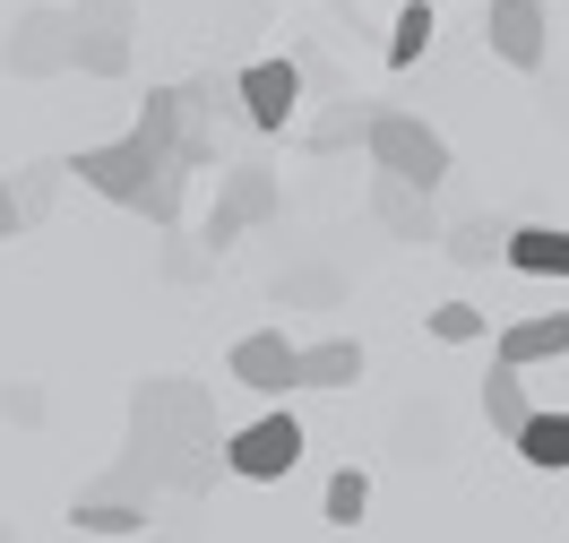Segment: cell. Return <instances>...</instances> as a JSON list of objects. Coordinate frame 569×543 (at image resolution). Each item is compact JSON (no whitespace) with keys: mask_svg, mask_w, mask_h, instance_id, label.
Returning a JSON list of instances; mask_svg holds the SVG:
<instances>
[{"mask_svg":"<svg viewBox=\"0 0 569 543\" xmlns=\"http://www.w3.org/2000/svg\"><path fill=\"white\" fill-rule=\"evenodd\" d=\"M277 217H284V181L268 173L259 155H242V164H224V181H216V208H208V224H199V242L224 259L242 233H259V224H277Z\"/></svg>","mask_w":569,"mask_h":543,"instance_id":"cell-3","label":"cell"},{"mask_svg":"<svg viewBox=\"0 0 569 543\" xmlns=\"http://www.w3.org/2000/svg\"><path fill=\"white\" fill-rule=\"evenodd\" d=\"M500 242H509V217H458V224H440V251L458 259V268H492Z\"/></svg>","mask_w":569,"mask_h":543,"instance_id":"cell-17","label":"cell"},{"mask_svg":"<svg viewBox=\"0 0 569 543\" xmlns=\"http://www.w3.org/2000/svg\"><path fill=\"white\" fill-rule=\"evenodd\" d=\"M355 380H362V345H355V336H320V345H302L293 389H355Z\"/></svg>","mask_w":569,"mask_h":543,"instance_id":"cell-13","label":"cell"},{"mask_svg":"<svg viewBox=\"0 0 569 543\" xmlns=\"http://www.w3.org/2000/svg\"><path fill=\"white\" fill-rule=\"evenodd\" d=\"M500 259L518 276H569V224H509Z\"/></svg>","mask_w":569,"mask_h":543,"instance_id":"cell-12","label":"cell"},{"mask_svg":"<svg viewBox=\"0 0 569 543\" xmlns=\"http://www.w3.org/2000/svg\"><path fill=\"white\" fill-rule=\"evenodd\" d=\"M224 371L242 380L250 398H284V389H293V371H302V345H293L284 328H250V336H233Z\"/></svg>","mask_w":569,"mask_h":543,"instance_id":"cell-8","label":"cell"},{"mask_svg":"<svg viewBox=\"0 0 569 543\" xmlns=\"http://www.w3.org/2000/svg\"><path fill=\"white\" fill-rule=\"evenodd\" d=\"M362 509H371V474L337 466V474H328V492H320V517H328V526H362Z\"/></svg>","mask_w":569,"mask_h":543,"instance_id":"cell-22","label":"cell"},{"mask_svg":"<svg viewBox=\"0 0 569 543\" xmlns=\"http://www.w3.org/2000/svg\"><path fill=\"white\" fill-rule=\"evenodd\" d=\"M0 543H9V526H0Z\"/></svg>","mask_w":569,"mask_h":543,"instance_id":"cell-27","label":"cell"},{"mask_svg":"<svg viewBox=\"0 0 569 543\" xmlns=\"http://www.w3.org/2000/svg\"><path fill=\"white\" fill-rule=\"evenodd\" d=\"M147 509H156V501H121V492H87V501H70V526H78V535H147Z\"/></svg>","mask_w":569,"mask_h":543,"instance_id":"cell-14","label":"cell"},{"mask_svg":"<svg viewBox=\"0 0 569 543\" xmlns=\"http://www.w3.org/2000/svg\"><path fill=\"white\" fill-rule=\"evenodd\" d=\"M61 181H70V164H61V155H43V164H18V181H9V199H18V224H43V217H52Z\"/></svg>","mask_w":569,"mask_h":543,"instance_id":"cell-19","label":"cell"},{"mask_svg":"<svg viewBox=\"0 0 569 543\" xmlns=\"http://www.w3.org/2000/svg\"><path fill=\"white\" fill-rule=\"evenodd\" d=\"M0 70L9 78H61L70 70V9H52V0L18 9V18H9V43H0Z\"/></svg>","mask_w":569,"mask_h":543,"instance_id":"cell-7","label":"cell"},{"mask_svg":"<svg viewBox=\"0 0 569 543\" xmlns=\"http://www.w3.org/2000/svg\"><path fill=\"white\" fill-rule=\"evenodd\" d=\"M509 449H518L527 466H543V474H569V414H527Z\"/></svg>","mask_w":569,"mask_h":543,"instance_id":"cell-18","label":"cell"},{"mask_svg":"<svg viewBox=\"0 0 569 543\" xmlns=\"http://www.w3.org/2000/svg\"><path fill=\"white\" fill-rule=\"evenodd\" d=\"M27 224H18V199H9V181H0V242H18Z\"/></svg>","mask_w":569,"mask_h":543,"instance_id":"cell-26","label":"cell"},{"mask_svg":"<svg viewBox=\"0 0 569 543\" xmlns=\"http://www.w3.org/2000/svg\"><path fill=\"white\" fill-rule=\"evenodd\" d=\"M130 36H139L130 0H78V9H70V70L130 78Z\"/></svg>","mask_w":569,"mask_h":543,"instance_id":"cell-4","label":"cell"},{"mask_svg":"<svg viewBox=\"0 0 569 543\" xmlns=\"http://www.w3.org/2000/svg\"><path fill=\"white\" fill-rule=\"evenodd\" d=\"M483 43H492L509 70H543V43H552L543 0H483Z\"/></svg>","mask_w":569,"mask_h":543,"instance_id":"cell-9","label":"cell"},{"mask_svg":"<svg viewBox=\"0 0 569 543\" xmlns=\"http://www.w3.org/2000/svg\"><path fill=\"white\" fill-rule=\"evenodd\" d=\"M0 414H9V423H43V389L36 380H9V389H0Z\"/></svg>","mask_w":569,"mask_h":543,"instance_id":"cell-25","label":"cell"},{"mask_svg":"<svg viewBox=\"0 0 569 543\" xmlns=\"http://www.w3.org/2000/svg\"><path fill=\"white\" fill-rule=\"evenodd\" d=\"M362 147H371V164H380V173L415 181V190H440V181L458 173L449 139L431 130L423 112H397V104H371V121H362Z\"/></svg>","mask_w":569,"mask_h":543,"instance_id":"cell-2","label":"cell"},{"mask_svg":"<svg viewBox=\"0 0 569 543\" xmlns=\"http://www.w3.org/2000/svg\"><path fill=\"white\" fill-rule=\"evenodd\" d=\"M371 224L389 233V242H440V208H431V190L397 173H371Z\"/></svg>","mask_w":569,"mask_h":543,"instance_id":"cell-10","label":"cell"},{"mask_svg":"<svg viewBox=\"0 0 569 543\" xmlns=\"http://www.w3.org/2000/svg\"><path fill=\"white\" fill-rule=\"evenodd\" d=\"M208 268H216V251H208V242H173V251H164V276H173V285H199Z\"/></svg>","mask_w":569,"mask_h":543,"instance_id":"cell-24","label":"cell"},{"mask_svg":"<svg viewBox=\"0 0 569 543\" xmlns=\"http://www.w3.org/2000/svg\"><path fill=\"white\" fill-rule=\"evenodd\" d=\"M431 27H440V18H431V0H406V9H397V27H389V70H415V61H423V52H431Z\"/></svg>","mask_w":569,"mask_h":543,"instance_id":"cell-21","label":"cell"},{"mask_svg":"<svg viewBox=\"0 0 569 543\" xmlns=\"http://www.w3.org/2000/svg\"><path fill=\"white\" fill-rule=\"evenodd\" d=\"M277 302L284 311H337V302H346V276H337V268H293V276H277Z\"/></svg>","mask_w":569,"mask_h":543,"instance_id":"cell-20","label":"cell"},{"mask_svg":"<svg viewBox=\"0 0 569 543\" xmlns=\"http://www.w3.org/2000/svg\"><path fill=\"white\" fill-rule=\"evenodd\" d=\"M233 95H242V121L259 139H284V130L302 121V61H293V52H268V61L233 70Z\"/></svg>","mask_w":569,"mask_h":543,"instance_id":"cell-5","label":"cell"},{"mask_svg":"<svg viewBox=\"0 0 569 543\" xmlns=\"http://www.w3.org/2000/svg\"><path fill=\"white\" fill-rule=\"evenodd\" d=\"M70 173L112 199V208H139L147 224H181V199H190V164H181V87H156L139 104V121L104 147H78Z\"/></svg>","mask_w":569,"mask_h":543,"instance_id":"cell-1","label":"cell"},{"mask_svg":"<svg viewBox=\"0 0 569 543\" xmlns=\"http://www.w3.org/2000/svg\"><path fill=\"white\" fill-rule=\"evenodd\" d=\"M483 311H475V302H440V311H431V336H440V345H475V336H483Z\"/></svg>","mask_w":569,"mask_h":543,"instance_id":"cell-23","label":"cell"},{"mask_svg":"<svg viewBox=\"0 0 569 543\" xmlns=\"http://www.w3.org/2000/svg\"><path fill=\"white\" fill-rule=\"evenodd\" d=\"M561 354H569V311H535V320H509V328H500V362H518V371L561 362Z\"/></svg>","mask_w":569,"mask_h":543,"instance_id":"cell-11","label":"cell"},{"mask_svg":"<svg viewBox=\"0 0 569 543\" xmlns=\"http://www.w3.org/2000/svg\"><path fill=\"white\" fill-rule=\"evenodd\" d=\"M362 121H371V104H362V95H328V112H320V121H302L293 139L311 147V155H337V147L362 139Z\"/></svg>","mask_w":569,"mask_h":543,"instance_id":"cell-16","label":"cell"},{"mask_svg":"<svg viewBox=\"0 0 569 543\" xmlns=\"http://www.w3.org/2000/svg\"><path fill=\"white\" fill-rule=\"evenodd\" d=\"M302 466V423L293 414H259L242 432H224V474H242V483H284V474Z\"/></svg>","mask_w":569,"mask_h":543,"instance_id":"cell-6","label":"cell"},{"mask_svg":"<svg viewBox=\"0 0 569 543\" xmlns=\"http://www.w3.org/2000/svg\"><path fill=\"white\" fill-rule=\"evenodd\" d=\"M535 414V398H527V371L518 362H492V380H483V423H492L500 440H518V423Z\"/></svg>","mask_w":569,"mask_h":543,"instance_id":"cell-15","label":"cell"}]
</instances>
